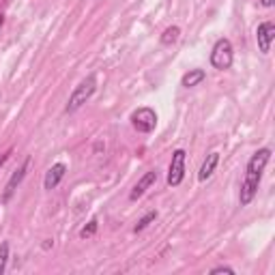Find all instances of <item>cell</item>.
<instances>
[{"instance_id": "13", "label": "cell", "mask_w": 275, "mask_h": 275, "mask_svg": "<svg viewBox=\"0 0 275 275\" xmlns=\"http://www.w3.org/2000/svg\"><path fill=\"white\" fill-rule=\"evenodd\" d=\"M155 217H157V211H151V213H147V215H144L142 217V220L140 222H138L135 224V228H133V232H142L144 228H147V226L151 224V222H155Z\"/></svg>"}, {"instance_id": "12", "label": "cell", "mask_w": 275, "mask_h": 275, "mask_svg": "<svg viewBox=\"0 0 275 275\" xmlns=\"http://www.w3.org/2000/svg\"><path fill=\"white\" fill-rule=\"evenodd\" d=\"M179 35H181V28L179 26H170V28H166L164 35H161V43H164V45H172L176 39H179Z\"/></svg>"}, {"instance_id": "14", "label": "cell", "mask_w": 275, "mask_h": 275, "mask_svg": "<svg viewBox=\"0 0 275 275\" xmlns=\"http://www.w3.org/2000/svg\"><path fill=\"white\" fill-rule=\"evenodd\" d=\"M7 260H9V243L0 245V275L7 271Z\"/></svg>"}, {"instance_id": "2", "label": "cell", "mask_w": 275, "mask_h": 275, "mask_svg": "<svg viewBox=\"0 0 275 275\" xmlns=\"http://www.w3.org/2000/svg\"><path fill=\"white\" fill-rule=\"evenodd\" d=\"M95 88H97V78L95 76H88L86 80H82L76 88H74V93H71L69 97V101H67V108H64V112H76L84 106V103L91 99V97L95 95Z\"/></svg>"}, {"instance_id": "18", "label": "cell", "mask_w": 275, "mask_h": 275, "mask_svg": "<svg viewBox=\"0 0 275 275\" xmlns=\"http://www.w3.org/2000/svg\"><path fill=\"white\" fill-rule=\"evenodd\" d=\"M9 155H11V153H7V155H0V168H3V164H5L7 159H9Z\"/></svg>"}, {"instance_id": "3", "label": "cell", "mask_w": 275, "mask_h": 275, "mask_svg": "<svg viewBox=\"0 0 275 275\" xmlns=\"http://www.w3.org/2000/svg\"><path fill=\"white\" fill-rule=\"evenodd\" d=\"M131 125L135 131L140 133H151L157 125V114L153 108H138L131 114Z\"/></svg>"}, {"instance_id": "19", "label": "cell", "mask_w": 275, "mask_h": 275, "mask_svg": "<svg viewBox=\"0 0 275 275\" xmlns=\"http://www.w3.org/2000/svg\"><path fill=\"white\" fill-rule=\"evenodd\" d=\"M3 24H5V18H3V15H0V26H3Z\"/></svg>"}, {"instance_id": "17", "label": "cell", "mask_w": 275, "mask_h": 275, "mask_svg": "<svg viewBox=\"0 0 275 275\" xmlns=\"http://www.w3.org/2000/svg\"><path fill=\"white\" fill-rule=\"evenodd\" d=\"M260 5H262V7H273L275 0H260Z\"/></svg>"}, {"instance_id": "1", "label": "cell", "mask_w": 275, "mask_h": 275, "mask_svg": "<svg viewBox=\"0 0 275 275\" xmlns=\"http://www.w3.org/2000/svg\"><path fill=\"white\" fill-rule=\"evenodd\" d=\"M271 159V149H260L256 151L252 159L247 164V172H245V181L241 185V193H239V200H241V207H247L249 202L254 200L256 191H258V185H260V179H262V172L266 164Z\"/></svg>"}, {"instance_id": "15", "label": "cell", "mask_w": 275, "mask_h": 275, "mask_svg": "<svg viewBox=\"0 0 275 275\" xmlns=\"http://www.w3.org/2000/svg\"><path fill=\"white\" fill-rule=\"evenodd\" d=\"M97 226H99V222H97V220H91V222H88V226H84V228L80 230V237H82V239L93 237V234L97 232Z\"/></svg>"}, {"instance_id": "16", "label": "cell", "mask_w": 275, "mask_h": 275, "mask_svg": "<svg viewBox=\"0 0 275 275\" xmlns=\"http://www.w3.org/2000/svg\"><path fill=\"white\" fill-rule=\"evenodd\" d=\"M211 273H230V275H234V269H232V266L222 264V266H215V269H211Z\"/></svg>"}, {"instance_id": "4", "label": "cell", "mask_w": 275, "mask_h": 275, "mask_svg": "<svg viewBox=\"0 0 275 275\" xmlns=\"http://www.w3.org/2000/svg\"><path fill=\"white\" fill-rule=\"evenodd\" d=\"M211 64L215 69H228L232 64V43L228 39H220L215 45H213V52H211Z\"/></svg>"}, {"instance_id": "9", "label": "cell", "mask_w": 275, "mask_h": 275, "mask_svg": "<svg viewBox=\"0 0 275 275\" xmlns=\"http://www.w3.org/2000/svg\"><path fill=\"white\" fill-rule=\"evenodd\" d=\"M64 174H67V166H64V164H54L50 170H47L45 181H43V187H45V189H54L56 185L62 181Z\"/></svg>"}, {"instance_id": "5", "label": "cell", "mask_w": 275, "mask_h": 275, "mask_svg": "<svg viewBox=\"0 0 275 275\" xmlns=\"http://www.w3.org/2000/svg\"><path fill=\"white\" fill-rule=\"evenodd\" d=\"M185 176V151L176 149L172 153V161H170V170H168V185L170 187H176L181 185Z\"/></svg>"}, {"instance_id": "10", "label": "cell", "mask_w": 275, "mask_h": 275, "mask_svg": "<svg viewBox=\"0 0 275 275\" xmlns=\"http://www.w3.org/2000/svg\"><path fill=\"white\" fill-rule=\"evenodd\" d=\"M217 164H220V153H211L207 159H204V164H202V168H200V172H198V179L204 183L207 179H211V174L215 172V168H217Z\"/></svg>"}, {"instance_id": "6", "label": "cell", "mask_w": 275, "mask_h": 275, "mask_svg": "<svg viewBox=\"0 0 275 275\" xmlns=\"http://www.w3.org/2000/svg\"><path fill=\"white\" fill-rule=\"evenodd\" d=\"M256 39H258V47H260L262 54H269L271 43L275 39V24L273 22H262L256 30Z\"/></svg>"}, {"instance_id": "7", "label": "cell", "mask_w": 275, "mask_h": 275, "mask_svg": "<svg viewBox=\"0 0 275 275\" xmlns=\"http://www.w3.org/2000/svg\"><path fill=\"white\" fill-rule=\"evenodd\" d=\"M28 166H30V159H26L22 164V168H18L13 172V176L9 179V183H7V187H5V193H3V204H7V202L11 200V196L15 193V187L22 183V179H24V174H26V170H28Z\"/></svg>"}, {"instance_id": "8", "label": "cell", "mask_w": 275, "mask_h": 275, "mask_svg": "<svg viewBox=\"0 0 275 275\" xmlns=\"http://www.w3.org/2000/svg\"><path fill=\"white\" fill-rule=\"evenodd\" d=\"M155 181H157V170H149V172L144 174L142 179L135 183V187L131 189V193H129V198H131V200L142 198V196H144V191H147V189H149V187H151V185L155 183Z\"/></svg>"}, {"instance_id": "11", "label": "cell", "mask_w": 275, "mask_h": 275, "mask_svg": "<svg viewBox=\"0 0 275 275\" xmlns=\"http://www.w3.org/2000/svg\"><path fill=\"white\" fill-rule=\"evenodd\" d=\"M204 78H207L204 69H191L189 74H185V76H183V86H185V88L198 86L200 82H204Z\"/></svg>"}]
</instances>
